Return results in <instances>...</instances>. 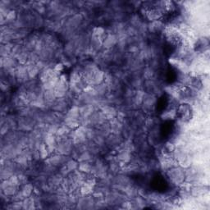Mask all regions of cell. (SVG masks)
<instances>
[{
  "mask_svg": "<svg viewBox=\"0 0 210 210\" xmlns=\"http://www.w3.org/2000/svg\"><path fill=\"white\" fill-rule=\"evenodd\" d=\"M169 177L172 180L175 181L176 183H180L182 182V180L184 179V174L182 173V172L180 168H177V167H173L170 170V172H168Z\"/></svg>",
  "mask_w": 210,
  "mask_h": 210,
  "instance_id": "cell-1",
  "label": "cell"
},
{
  "mask_svg": "<svg viewBox=\"0 0 210 210\" xmlns=\"http://www.w3.org/2000/svg\"><path fill=\"white\" fill-rule=\"evenodd\" d=\"M26 69H27V73H28L30 78L35 77L38 74V72H39V68L37 67V66L34 65V64L26 66Z\"/></svg>",
  "mask_w": 210,
  "mask_h": 210,
  "instance_id": "cell-2",
  "label": "cell"
},
{
  "mask_svg": "<svg viewBox=\"0 0 210 210\" xmlns=\"http://www.w3.org/2000/svg\"><path fill=\"white\" fill-rule=\"evenodd\" d=\"M116 40H117V39H116V37L114 35H109L106 37L104 42V45L105 48L109 49V48H111L112 46L114 45V44L116 43Z\"/></svg>",
  "mask_w": 210,
  "mask_h": 210,
  "instance_id": "cell-3",
  "label": "cell"
},
{
  "mask_svg": "<svg viewBox=\"0 0 210 210\" xmlns=\"http://www.w3.org/2000/svg\"><path fill=\"white\" fill-rule=\"evenodd\" d=\"M33 190V186L32 185L30 184H26L24 186H23L22 190H21V193H22L23 196L25 198H27L30 195V194L32 193Z\"/></svg>",
  "mask_w": 210,
  "mask_h": 210,
  "instance_id": "cell-4",
  "label": "cell"
},
{
  "mask_svg": "<svg viewBox=\"0 0 210 210\" xmlns=\"http://www.w3.org/2000/svg\"><path fill=\"white\" fill-rule=\"evenodd\" d=\"M48 163L51 166H56L58 164L63 163V158L61 157V156H54V157L50 158L48 160Z\"/></svg>",
  "mask_w": 210,
  "mask_h": 210,
  "instance_id": "cell-5",
  "label": "cell"
},
{
  "mask_svg": "<svg viewBox=\"0 0 210 210\" xmlns=\"http://www.w3.org/2000/svg\"><path fill=\"white\" fill-rule=\"evenodd\" d=\"M92 167L88 163H81L79 165V169L81 172H91Z\"/></svg>",
  "mask_w": 210,
  "mask_h": 210,
  "instance_id": "cell-6",
  "label": "cell"
},
{
  "mask_svg": "<svg viewBox=\"0 0 210 210\" xmlns=\"http://www.w3.org/2000/svg\"><path fill=\"white\" fill-rule=\"evenodd\" d=\"M66 166H67V169H68L69 172H73V171H75V169L77 168L78 164H77V163H76L75 160H69L67 162Z\"/></svg>",
  "mask_w": 210,
  "mask_h": 210,
  "instance_id": "cell-7",
  "label": "cell"
},
{
  "mask_svg": "<svg viewBox=\"0 0 210 210\" xmlns=\"http://www.w3.org/2000/svg\"><path fill=\"white\" fill-rule=\"evenodd\" d=\"M80 81H81V76H80L79 72H72V75H71V82H72L73 85H76Z\"/></svg>",
  "mask_w": 210,
  "mask_h": 210,
  "instance_id": "cell-8",
  "label": "cell"
},
{
  "mask_svg": "<svg viewBox=\"0 0 210 210\" xmlns=\"http://www.w3.org/2000/svg\"><path fill=\"white\" fill-rule=\"evenodd\" d=\"M15 18H16V12L13 11V10H11V11L8 12V13H7V15L6 16V22L7 21H13Z\"/></svg>",
  "mask_w": 210,
  "mask_h": 210,
  "instance_id": "cell-9",
  "label": "cell"
},
{
  "mask_svg": "<svg viewBox=\"0 0 210 210\" xmlns=\"http://www.w3.org/2000/svg\"><path fill=\"white\" fill-rule=\"evenodd\" d=\"M90 158H91V156H90V154H89V152H84V153H82L81 155L80 156V161H81V162H86V161L89 160Z\"/></svg>",
  "mask_w": 210,
  "mask_h": 210,
  "instance_id": "cell-10",
  "label": "cell"
}]
</instances>
